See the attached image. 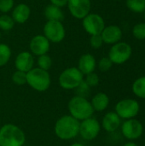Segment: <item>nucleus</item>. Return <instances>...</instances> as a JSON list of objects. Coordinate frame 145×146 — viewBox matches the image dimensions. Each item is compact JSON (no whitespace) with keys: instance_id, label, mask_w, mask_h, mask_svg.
Instances as JSON below:
<instances>
[{"instance_id":"nucleus-24","label":"nucleus","mask_w":145,"mask_h":146,"mask_svg":"<svg viewBox=\"0 0 145 146\" xmlns=\"http://www.w3.org/2000/svg\"><path fill=\"white\" fill-rule=\"evenodd\" d=\"M126 6L134 13H144L145 11V0H126Z\"/></svg>"},{"instance_id":"nucleus-12","label":"nucleus","mask_w":145,"mask_h":146,"mask_svg":"<svg viewBox=\"0 0 145 146\" xmlns=\"http://www.w3.org/2000/svg\"><path fill=\"white\" fill-rule=\"evenodd\" d=\"M143 125L140 121L135 119L126 121L121 126V133L125 138L130 140L138 139L143 134Z\"/></svg>"},{"instance_id":"nucleus-15","label":"nucleus","mask_w":145,"mask_h":146,"mask_svg":"<svg viewBox=\"0 0 145 146\" xmlns=\"http://www.w3.org/2000/svg\"><path fill=\"white\" fill-rule=\"evenodd\" d=\"M101 36L103 43L108 44H115L121 41L122 38V31L117 25L105 26Z\"/></svg>"},{"instance_id":"nucleus-38","label":"nucleus","mask_w":145,"mask_h":146,"mask_svg":"<svg viewBox=\"0 0 145 146\" xmlns=\"http://www.w3.org/2000/svg\"><path fill=\"white\" fill-rule=\"evenodd\" d=\"M0 15H1V14H0Z\"/></svg>"},{"instance_id":"nucleus-18","label":"nucleus","mask_w":145,"mask_h":146,"mask_svg":"<svg viewBox=\"0 0 145 146\" xmlns=\"http://www.w3.org/2000/svg\"><path fill=\"white\" fill-rule=\"evenodd\" d=\"M102 126L108 133H114L121 126V118L115 112H109L104 115Z\"/></svg>"},{"instance_id":"nucleus-37","label":"nucleus","mask_w":145,"mask_h":146,"mask_svg":"<svg viewBox=\"0 0 145 146\" xmlns=\"http://www.w3.org/2000/svg\"><path fill=\"white\" fill-rule=\"evenodd\" d=\"M115 1H118V0H115Z\"/></svg>"},{"instance_id":"nucleus-16","label":"nucleus","mask_w":145,"mask_h":146,"mask_svg":"<svg viewBox=\"0 0 145 146\" xmlns=\"http://www.w3.org/2000/svg\"><path fill=\"white\" fill-rule=\"evenodd\" d=\"M31 15V9L30 7L24 3H19L14 6L11 10V16L15 23L23 24L26 23Z\"/></svg>"},{"instance_id":"nucleus-11","label":"nucleus","mask_w":145,"mask_h":146,"mask_svg":"<svg viewBox=\"0 0 145 146\" xmlns=\"http://www.w3.org/2000/svg\"><path fill=\"white\" fill-rule=\"evenodd\" d=\"M70 14L76 19L82 20L91 13V0H68L67 5Z\"/></svg>"},{"instance_id":"nucleus-10","label":"nucleus","mask_w":145,"mask_h":146,"mask_svg":"<svg viewBox=\"0 0 145 146\" xmlns=\"http://www.w3.org/2000/svg\"><path fill=\"white\" fill-rule=\"evenodd\" d=\"M101 130V126L98 121L93 117H90L84 121H81L79 124V134L85 140L95 139Z\"/></svg>"},{"instance_id":"nucleus-35","label":"nucleus","mask_w":145,"mask_h":146,"mask_svg":"<svg viewBox=\"0 0 145 146\" xmlns=\"http://www.w3.org/2000/svg\"><path fill=\"white\" fill-rule=\"evenodd\" d=\"M70 146H85V145H82V144H80V143H74V144L71 145Z\"/></svg>"},{"instance_id":"nucleus-36","label":"nucleus","mask_w":145,"mask_h":146,"mask_svg":"<svg viewBox=\"0 0 145 146\" xmlns=\"http://www.w3.org/2000/svg\"><path fill=\"white\" fill-rule=\"evenodd\" d=\"M144 21H145V11H144Z\"/></svg>"},{"instance_id":"nucleus-31","label":"nucleus","mask_w":145,"mask_h":146,"mask_svg":"<svg viewBox=\"0 0 145 146\" xmlns=\"http://www.w3.org/2000/svg\"><path fill=\"white\" fill-rule=\"evenodd\" d=\"M14 6V0H0V13L7 14L13 9Z\"/></svg>"},{"instance_id":"nucleus-7","label":"nucleus","mask_w":145,"mask_h":146,"mask_svg":"<svg viewBox=\"0 0 145 146\" xmlns=\"http://www.w3.org/2000/svg\"><path fill=\"white\" fill-rule=\"evenodd\" d=\"M132 52V50L129 44L120 41L112 45L108 57L113 64H123L130 59Z\"/></svg>"},{"instance_id":"nucleus-13","label":"nucleus","mask_w":145,"mask_h":146,"mask_svg":"<svg viewBox=\"0 0 145 146\" xmlns=\"http://www.w3.org/2000/svg\"><path fill=\"white\" fill-rule=\"evenodd\" d=\"M50 48V42L42 34L35 35L29 43L30 52L33 56H42L47 54Z\"/></svg>"},{"instance_id":"nucleus-17","label":"nucleus","mask_w":145,"mask_h":146,"mask_svg":"<svg viewBox=\"0 0 145 146\" xmlns=\"http://www.w3.org/2000/svg\"><path fill=\"white\" fill-rule=\"evenodd\" d=\"M96 67H97V61L91 54L86 53L79 57L78 62V68L84 75L94 72Z\"/></svg>"},{"instance_id":"nucleus-30","label":"nucleus","mask_w":145,"mask_h":146,"mask_svg":"<svg viewBox=\"0 0 145 146\" xmlns=\"http://www.w3.org/2000/svg\"><path fill=\"white\" fill-rule=\"evenodd\" d=\"M84 80L86 82V84H87L90 87L97 86L99 84V77H98V75H97L96 73H94V72L86 74V75H85V79H84Z\"/></svg>"},{"instance_id":"nucleus-34","label":"nucleus","mask_w":145,"mask_h":146,"mask_svg":"<svg viewBox=\"0 0 145 146\" xmlns=\"http://www.w3.org/2000/svg\"><path fill=\"white\" fill-rule=\"evenodd\" d=\"M123 146H138V145L133 143V142H128V143L125 144Z\"/></svg>"},{"instance_id":"nucleus-33","label":"nucleus","mask_w":145,"mask_h":146,"mask_svg":"<svg viewBox=\"0 0 145 146\" xmlns=\"http://www.w3.org/2000/svg\"><path fill=\"white\" fill-rule=\"evenodd\" d=\"M50 4H53L55 6H57L59 8H63L68 5V0H50Z\"/></svg>"},{"instance_id":"nucleus-29","label":"nucleus","mask_w":145,"mask_h":146,"mask_svg":"<svg viewBox=\"0 0 145 146\" xmlns=\"http://www.w3.org/2000/svg\"><path fill=\"white\" fill-rule=\"evenodd\" d=\"M98 68L100 71L102 72H107L109 71L112 66H113V62H111V60L109 57H103L99 60L98 63H97Z\"/></svg>"},{"instance_id":"nucleus-8","label":"nucleus","mask_w":145,"mask_h":146,"mask_svg":"<svg viewBox=\"0 0 145 146\" xmlns=\"http://www.w3.org/2000/svg\"><path fill=\"white\" fill-rule=\"evenodd\" d=\"M82 26L85 31L90 35L101 34L105 27L103 18L96 13H90L82 19Z\"/></svg>"},{"instance_id":"nucleus-21","label":"nucleus","mask_w":145,"mask_h":146,"mask_svg":"<svg viewBox=\"0 0 145 146\" xmlns=\"http://www.w3.org/2000/svg\"><path fill=\"white\" fill-rule=\"evenodd\" d=\"M132 92L137 97L145 98V76L140 77L134 81L132 85Z\"/></svg>"},{"instance_id":"nucleus-6","label":"nucleus","mask_w":145,"mask_h":146,"mask_svg":"<svg viewBox=\"0 0 145 146\" xmlns=\"http://www.w3.org/2000/svg\"><path fill=\"white\" fill-rule=\"evenodd\" d=\"M44 36L50 42L58 44L61 43L66 36V29L62 21H47L43 28Z\"/></svg>"},{"instance_id":"nucleus-32","label":"nucleus","mask_w":145,"mask_h":146,"mask_svg":"<svg viewBox=\"0 0 145 146\" xmlns=\"http://www.w3.org/2000/svg\"><path fill=\"white\" fill-rule=\"evenodd\" d=\"M103 40L102 38L101 34H97V35H91L90 38V44L93 49H100L103 44Z\"/></svg>"},{"instance_id":"nucleus-27","label":"nucleus","mask_w":145,"mask_h":146,"mask_svg":"<svg viewBox=\"0 0 145 146\" xmlns=\"http://www.w3.org/2000/svg\"><path fill=\"white\" fill-rule=\"evenodd\" d=\"M132 34L137 39H145V22L136 24L132 28Z\"/></svg>"},{"instance_id":"nucleus-19","label":"nucleus","mask_w":145,"mask_h":146,"mask_svg":"<svg viewBox=\"0 0 145 146\" xmlns=\"http://www.w3.org/2000/svg\"><path fill=\"white\" fill-rule=\"evenodd\" d=\"M44 15L47 21H62L65 16L62 8H59L53 4H49L45 7L44 10Z\"/></svg>"},{"instance_id":"nucleus-28","label":"nucleus","mask_w":145,"mask_h":146,"mask_svg":"<svg viewBox=\"0 0 145 146\" xmlns=\"http://www.w3.org/2000/svg\"><path fill=\"white\" fill-rule=\"evenodd\" d=\"M75 90V93H76V96H79V97H82V98H86L87 96L89 95L90 93V90H91V87L86 84V82L83 80L80 84L74 89Z\"/></svg>"},{"instance_id":"nucleus-22","label":"nucleus","mask_w":145,"mask_h":146,"mask_svg":"<svg viewBox=\"0 0 145 146\" xmlns=\"http://www.w3.org/2000/svg\"><path fill=\"white\" fill-rule=\"evenodd\" d=\"M10 47L3 43H0V67L5 66L11 57Z\"/></svg>"},{"instance_id":"nucleus-2","label":"nucleus","mask_w":145,"mask_h":146,"mask_svg":"<svg viewBox=\"0 0 145 146\" xmlns=\"http://www.w3.org/2000/svg\"><path fill=\"white\" fill-rule=\"evenodd\" d=\"M25 141L24 132L16 125L8 123L0 128V146H23Z\"/></svg>"},{"instance_id":"nucleus-23","label":"nucleus","mask_w":145,"mask_h":146,"mask_svg":"<svg viewBox=\"0 0 145 146\" xmlns=\"http://www.w3.org/2000/svg\"><path fill=\"white\" fill-rule=\"evenodd\" d=\"M15 22L11 15L8 14L0 15V29L3 31H10L14 28Z\"/></svg>"},{"instance_id":"nucleus-9","label":"nucleus","mask_w":145,"mask_h":146,"mask_svg":"<svg viewBox=\"0 0 145 146\" xmlns=\"http://www.w3.org/2000/svg\"><path fill=\"white\" fill-rule=\"evenodd\" d=\"M140 107L139 104L131 98L121 100L115 106V113L122 119H132L138 115Z\"/></svg>"},{"instance_id":"nucleus-3","label":"nucleus","mask_w":145,"mask_h":146,"mask_svg":"<svg viewBox=\"0 0 145 146\" xmlns=\"http://www.w3.org/2000/svg\"><path fill=\"white\" fill-rule=\"evenodd\" d=\"M68 110L70 115L78 121H84L92 116L94 110L91 102L87 98L74 96L68 102Z\"/></svg>"},{"instance_id":"nucleus-1","label":"nucleus","mask_w":145,"mask_h":146,"mask_svg":"<svg viewBox=\"0 0 145 146\" xmlns=\"http://www.w3.org/2000/svg\"><path fill=\"white\" fill-rule=\"evenodd\" d=\"M79 121L71 115H63L57 120L55 125L56 135L62 140L75 138L79 132Z\"/></svg>"},{"instance_id":"nucleus-26","label":"nucleus","mask_w":145,"mask_h":146,"mask_svg":"<svg viewBox=\"0 0 145 146\" xmlns=\"http://www.w3.org/2000/svg\"><path fill=\"white\" fill-rule=\"evenodd\" d=\"M12 81L17 86H23L26 84V73L16 70L12 74Z\"/></svg>"},{"instance_id":"nucleus-5","label":"nucleus","mask_w":145,"mask_h":146,"mask_svg":"<svg viewBox=\"0 0 145 146\" xmlns=\"http://www.w3.org/2000/svg\"><path fill=\"white\" fill-rule=\"evenodd\" d=\"M84 80V74L78 68L71 67L63 70L59 75L58 82L62 88L66 90H74Z\"/></svg>"},{"instance_id":"nucleus-14","label":"nucleus","mask_w":145,"mask_h":146,"mask_svg":"<svg viewBox=\"0 0 145 146\" xmlns=\"http://www.w3.org/2000/svg\"><path fill=\"white\" fill-rule=\"evenodd\" d=\"M34 65V57L30 51H21L20 52L15 60V66L16 70L27 73Z\"/></svg>"},{"instance_id":"nucleus-20","label":"nucleus","mask_w":145,"mask_h":146,"mask_svg":"<svg viewBox=\"0 0 145 146\" xmlns=\"http://www.w3.org/2000/svg\"><path fill=\"white\" fill-rule=\"evenodd\" d=\"M91 106L94 110V111H103L105 110L109 104V98L108 95L104 92H99L97 93L91 99Z\"/></svg>"},{"instance_id":"nucleus-4","label":"nucleus","mask_w":145,"mask_h":146,"mask_svg":"<svg viewBox=\"0 0 145 146\" xmlns=\"http://www.w3.org/2000/svg\"><path fill=\"white\" fill-rule=\"evenodd\" d=\"M50 75L48 71L33 68L26 73V84L37 92H45L50 86Z\"/></svg>"},{"instance_id":"nucleus-25","label":"nucleus","mask_w":145,"mask_h":146,"mask_svg":"<svg viewBox=\"0 0 145 146\" xmlns=\"http://www.w3.org/2000/svg\"><path fill=\"white\" fill-rule=\"evenodd\" d=\"M37 63H38V68L45 71H49V69L52 66V59L48 54H44L38 56Z\"/></svg>"}]
</instances>
